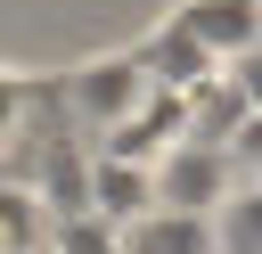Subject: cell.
Masks as SVG:
<instances>
[{
  "label": "cell",
  "instance_id": "cell-12",
  "mask_svg": "<svg viewBox=\"0 0 262 254\" xmlns=\"http://www.w3.org/2000/svg\"><path fill=\"white\" fill-rule=\"evenodd\" d=\"M254 188H262V172H254Z\"/></svg>",
  "mask_w": 262,
  "mask_h": 254
},
{
  "label": "cell",
  "instance_id": "cell-3",
  "mask_svg": "<svg viewBox=\"0 0 262 254\" xmlns=\"http://www.w3.org/2000/svg\"><path fill=\"white\" fill-rule=\"evenodd\" d=\"M131 57L147 66V82H156V90H180V98H188V90H205V82L221 74V57H213L196 33H180L172 16H164V25H156L139 49H131Z\"/></svg>",
  "mask_w": 262,
  "mask_h": 254
},
{
  "label": "cell",
  "instance_id": "cell-4",
  "mask_svg": "<svg viewBox=\"0 0 262 254\" xmlns=\"http://www.w3.org/2000/svg\"><path fill=\"white\" fill-rule=\"evenodd\" d=\"M180 33H196L221 66L237 57V49H254L262 41V0H180V16H172Z\"/></svg>",
  "mask_w": 262,
  "mask_h": 254
},
{
  "label": "cell",
  "instance_id": "cell-6",
  "mask_svg": "<svg viewBox=\"0 0 262 254\" xmlns=\"http://www.w3.org/2000/svg\"><path fill=\"white\" fill-rule=\"evenodd\" d=\"M147 205H156V172H147V164L90 156V205H82V213H98L106 229H123V221H139Z\"/></svg>",
  "mask_w": 262,
  "mask_h": 254
},
{
  "label": "cell",
  "instance_id": "cell-1",
  "mask_svg": "<svg viewBox=\"0 0 262 254\" xmlns=\"http://www.w3.org/2000/svg\"><path fill=\"white\" fill-rule=\"evenodd\" d=\"M147 90H156V82H147V66L123 49V57H90V66H74L57 98H66V123H74L82 139H106L115 123H131V115H139V98H147Z\"/></svg>",
  "mask_w": 262,
  "mask_h": 254
},
{
  "label": "cell",
  "instance_id": "cell-5",
  "mask_svg": "<svg viewBox=\"0 0 262 254\" xmlns=\"http://www.w3.org/2000/svg\"><path fill=\"white\" fill-rule=\"evenodd\" d=\"M115 254H213V213L147 205L139 221H123V229H115Z\"/></svg>",
  "mask_w": 262,
  "mask_h": 254
},
{
  "label": "cell",
  "instance_id": "cell-11",
  "mask_svg": "<svg viewBox=\"0 0 262 254\" xmlns=\"http://www.w3.org/2000/svg\"><path fill=\"white\" fill-rule=\"evenodd\" d=\"M229 164H237V180H254V172H262V115H246V123H237V139H229Z\"/></svg>",
  "mask_w": 262,
  "mask_h": 254
},
{
  "label": "cell",
  "instance_id": "cell-10",
  "mask_svg": "<svg viewBox=\"0 0 262 254\" xmlns=\"http://www.w3.org/2000/svg\"><path fill=\"white\" fill-rule=\"evenodd\" d=\"M221 74H229V90L246 98V115H262V41H254V49H237Z\"/></svg>",
  "mask_w": 262,
  "mask_h": 254
},
{
  "label": "cell",
  "instance_id": "cell-7",
  "mask_svg": "<svg viewBox=\"0 0 262 254\" xmlns=\"http://www.w3.org/2000/svg\"><path fill=\"white\" fill-rule=\"evenodd\" d=\"M213 254H262V188L237 180L213 205Z\"/></svg>",
  "mask_w": 262,
  "mask_h": 254
},
{
  "label": "cell",
  "instance_id": "cell-2",
  "mask_svg": "<svg viewBox=\"0 0 262 254\" xmlns=\"http://www.w3.org/2000/svg\"><path fill=\"white\" fill-rule=\"evenodd\" d=\"M156 205H172V213H213L229 188H237V164H229V147H213V139H172L156 164Z\"/></svg>",
  "mask_w": 262,
  "mask_h": 254
},
{
  "label": "cell",
  "instance_id": "cell-9",
  "mask_svg": "<svg viewBox=\"0 0 262 254\" xmlns=\"http://www.w3.org/2000/svg\"><path fill=\"white\" fill-rule=\"evenodd\" d=\"M49 254H115V229H106L98 213H66V221L49 229Z\"/></svg>",
  "mask_w": 262,
  "mask_h": 254
},
{
  "label": "cell",
  "instance_id": "cell-8",
  "mask_svg": "<svg viewBox=\"0 0 262 254\" xmlns=\"http://www.w3.org/2000/svg\"><path fill=\"white\" fill-rule=\"evenodd\" d=\"M237 123H246V98L229 90V74H213L205 90H188V139L229 147V139H237Z\"/></svg>",
  "mask_w": 262,
  "mask_h": 254
}]
</instances>
